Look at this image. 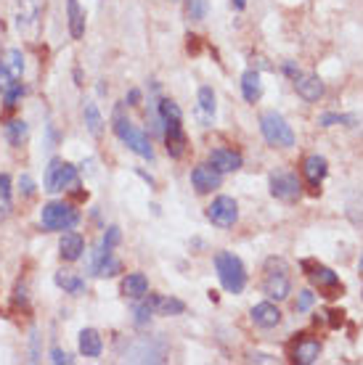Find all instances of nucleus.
Listing matches in <instances>:
<instances>
[{
    "label": "nucleus",
    "mask_w": 363,
    "mask_h": 365,
    "mask_svg": "<svg viewBox=\"0 0 363 365\" xmlns=\"http://www.w3.org/2000/svg\"><path fill=\"white\" fill-rule=\"evenodd\" d=\"M215 270L229 294H242L247 286V270H244V262L233 251H217Z\"/></svg>",
    "instance_id": "obj_1"
},
{
    "label": "nucleus",
    "mask_w": 363,
    "mask_h": 365,
    "mask_svg": "<svg viewBox=\"0 0 363 365\" xmlns=\"http://www.w3.org/2000/svg\"><path fill=\"white\" fill-rule=\"evenodd\" d=\"M292 291V281H289V265L281 257H270L265 262V278H263V294L268 300L281 302L289 297Z\"/></svg>",
    "instance_id": "obj_2"
},
{
    "label": "nucleus",
    "mask_w": 363,
    "mask_h": 365,
    "mask_svg": "<svg viewBox=\"0 0 363 365\" xmlns=\"http://www.w3.org/2000/svg\"><path fill=\"white\" fill-rule=\"evenodd\" d=\"M114 132H117V138L120 141H125L128 143V148L133 151V154H138V157L144 159H154V148H151V141H148L146 132L135 130L133 122L122 114V104L114 109Z\"/></svg>",
    "instance_id": "obj_3"
},
{
    "label": "nucleus",
    "mask_w": 363,
    "mask_h": 365,
    "mask_svg": "<svg viewBox=\"0 0 363 365\" xmlns=\"http://www.w3.org/2000/svg\"><path fill=\"white\" fill-rule=\"evenodd\" d=\"M260 132L270 146H279V148H292L297 143L292 125L279 111H263L260 114Z\"/></svg>",
    "instance_id": "obj_4"
},
{
    "label": "nucleus",
    "mask_w": 363,
    "mask_h": 365,
    "mask_svg": "<svg viewBox=\"0 0 363 365\" xmlns=\"http://www.w3.org/2000/svg\"><path fill=\"white\" fill-rule=\"evenodd\" d=\"M77 222H80V212L64 201H51L40 212V225L45 231H72Z\"/></svg>",
    "instance_id": "obj_5"
},
{
    "label": "nucleus",
    "mask_w": 363,
    "mask_h": 365,
    "mask_svg": "<svg viewBox=\"0 0 363 365\" xmlns=\"http://www.w3.org/2000/svg\"><path fill=\"white\" fill-rule=\"evenodd\" d=\"M75 188H80L75 164H69L64 159H51V164L45 170V191L59 194V191H75Z\"/></svg>",
    "instance_id": "obj_6"
},
{
    "label": "nucleus",
    "mask_w": 363,
    "mask_h": 365,
    "mask_svg": "<svg viewBox=\"0 0 363 365\" xmlns=\"http://www.w3.org/2000/svg\"><path fill=\"white\" fill-rule=\"evenodd\" d=\"M270 196L279 199V201H297L302 196V182L297 178L295 172L289 170H276L270 172Z\"/></svg>",
    "instance_id": "obj_7"
},
{
    "label": "nucleus",
    "mask_w": 363,
    "mask_h": 365,
    "mask_svg": "<svg viewBox=\"0 0 363 365\" xmlns=\"http://www.w3.org/2000/svg\"><path fill=\"white\" fill-rule=\"evenodd\" d=\"M207 220L217 228H233L239 220V204L231 196H217L215 201L207 207Z\"/></svg>",
    "instance_id": "obj_8"
},
{
    "label": "nucleus",
    "mask_w": 363,
    "mask_h": 365,
    "mask_svg": "<svg viewBox=\"0 0 363 365\" xmlns=\"http://www.w3.org/2000/svg\"><path fill=\"white\" fill-rule=\"evenodd\" d=\"M220 182H223V172L215 170L210 162L207 164H196L191 170V185L196 188V194H210V191L220 188Z\"/></svg>",
    "instance_id": "obj_9"
},
{
    "label": "nucleus",
    "mask_w": 363,
    "mask_h": 365,
    "mask_svg": "<svg viewBox=\"0 0 363 365\" xmlns=\"http://www.w3.org/2000/svg\"><path fill=\"white\" fill-rule=\"evenodd\" d=\"M302 175H305L310 188H313V194H318V191H321V182L326 180V175H329V162H326V157H321V154L305 157V162H302Z\"/></svg>",
    "instance_id": "obj_10"
},
{
    "label": "nucleus",
    "mask_w": 363,
    "mask_h": 365,
    "mask_svg": "<svg viewBox=\"0 0 363 365\" xmlns=\"http://www.w3.org/2000/svg\"><path fill=\"white\" fill-rule=\"evenodd\" d=\"M305 267H310V262H302ZM310 281L318 288L326 291V297H337V291H342V284H339V275L332 270V267H323V265H313L310 267Z\"/></svg>",
    "instance_id": "obj_11"
},
{
    "label": "nucleus",
    "mask_w": 363,
    "mask_h": 365,
    "mask_svg": "<svg viewBox=\"0 0 363 365\" xmlns=\"http://www.w3.org/2000/svg\"><path fill=\"white\" fill-rule=\"evenodd\" d=\"M295 91L297 95L302 98V101H308V104H316V101H321L323 98V82L318 75H297L295 77Z\"/></svg>",
    "instance_id": "obj_12"
},
{
    "label": "nucleus",
    "mask_w": 363,
    "mask_h": 365,
    "mask_svg": "<svg viewBox=\"0 0 363 365\" xmlns=\"http://www.w3.org/2000/svg\"><path fill=\"white\" fill-rule=\"evenodd\" d=\"M164 143H167V154L173 159H180L186 154V132H183V122H164Z\"/></svg>",
    "instance_id": "obj_13"
},
{
    "label": "nucleus",
    "mask_w": 363,
    "mask_h": 365,
    "mask_svg": "<svg viewBox=\"0 0 363 365\" xmlns=\"http://www.w3.org/2000/svg\"><path fill=\"white\" fill-rule=\"evenodd\" d=\"M210 164L226 175V172L242 170L244 159H242V154L233 151V148H213V151H210Z\"/></svg>",
    "instance_id": "obj_14"
},
{
    "label": "nucleus",
    "mask_w": 363,
    "mask_h": 365,
    "mask_svg": "<svg viewBox=\"0 0 363 365\" xmlns=\"http://www.w3.org/2000/svg\"><path fill=\"white\" fill-rule=\"evenodd\" d=\"M252 323L257 328H276L281 323V310L273 304V302H260L252 307Z\"/></svg>",
    "instance_id": "obj_15"
},
{
    "label": "nucleus",
    "mask_w": 363,
    "mask_h": 365,
    "mask_svg": "<svg viewBox=\"0 0 363 365\" xmlns=\"http://www.w3.org/2000/svg\"><path fill=\"white\" fill-rule=\"evenodd\" d=\"M318 357H321V341L310 339V336L300 339L295 344V350H292V360L297 365H313L318 363Z\"/></svg>",
    "instance_id": "obj_16"
},
{
    "label": "nucleus",
    "mask_w": 363,
    "mask_h": 365,
    "mask_svg": "<svg viewBox=\"0 0 363 365\" xmlns=\"http://www.w3.org/2000/svg\"><path fill=\"white\" fill-rule=\"evenodd\" d=\"M43 6L45 0H19V13H16V24L19 29H29L40 22Z\"/></svg>",
    "instance_id": "obj_17"
},
{
    "label": "nucleus",
    "mask_w": 363,
    "mask_h": 365,
    "mask_svg": "<svg viewBox=\"0 0 363 365\" xmlns=\"http://www.w3.org/2000/svg\"><path fill=\"white\" fill-rule=\"evenodd\" d=\"M82 251H85V238H82L80 233L61 235V241H59V254H61V260L77 262L82 257Z\"/></svg>",
    "instance_id": "obj_18"
},
{
    "label": "nucleus",
    "mask_w": 363,
    "mask_h": 365,
    "mask_svg": "<svg viewBox=\"0 0 363 365\" xmlns=\"http://www.w3.org/2000/svg\"><path fill=\"white\" fill-rule=\"evenodd\" d=\"M196 117L202 119V125H213L215 119V93L210 85H202L199 88V95H196Z\"/></svg>",
    "instance_id": "obj_19"
},
{
    "label": "nucleus",
    "mask_w": 363,
    "mask_h": 365,
    "mask_svg": "<svg viewBox=\"0 0 363 365\" xmlns=\"http://www.w3.org/2000/svg\"><path fill=\"white\" fill-rule=\"evenodd\" d=\"M242 93H244V101H249V104H257V101H260L263 82H260V72H257V69H247L242 75Z\"/></svg>",
    "instance_id": "obj_20"
},
{
    "label": "nucleus",
    "mask_w": 363,
    "mask_h": 365,
    "mask_svg": "<svg viewBox=\"0 0 363 365\" xmlns=\"http://www.w3.org/2000/svg\"><path fill=\"white\" fill-rule=\"evenodd\" d=\"M122 294L130 300H144L148 294V278L144 273H130L122 281Z\"/></svg>",
    "instance_id": "obj_21"
},
{
    "label": "nucleus",
    "mask_w": 363,
    "mask_h": 365,
    "mask_svg": "<svg viewBox=\"0 0 363 365\" xmlns=\"http://www.w3.org/2000/svg\"><path fill=\"white\" fill-rule=\"evenodd\" d=\"M104 350V339H101V334L95 331V328H82L80 331V352L85 357H98Z\"/></svg>",
    "instance_id": "obj_22"
},
{
    "label": "nucleus",
    "mask_w": 363,
    "mask_h": 365,
    "mask_svg": "<svg viewBox=\"0 0 363 365\" xmlns=\"http://www.w3.org/2000/svg\"><path fill=\"white\" fill-rule=\"evenodd\" d=\"M67 16H69V35L75 40H82V35H85V13H82L77 0H67Z\"/></svg>",
    "instance_id": "obj_23"
},
{
    "label": "nucleus",
    "mask_w": 363,
    "mask_h": 365,
    "mask_svg": "<svg viewBox=\"0 0 363 365\" xmlns=\"http://www.w3.org/2000/svg\"><path fill=\"white\" fill-rule=\"evenodd\" d=\"M151 310L154 315H183L186 310V304L180 300H175V297H151Z\"/></svg>",
    "instance_id": "obj_24"
},
{
    "label": "nucleus",
    "mask_w": 363,
    "mask_h": 365,
    "mask_svg": "<svg viewBox=\"0 0 363 365\" xmlns=\"http://www.w3.org/2000/svg\"><path fill=\"white\" fill-rule=\"evenodd\" d=\"M82 114H85V127L91 130V135H93V138H101V135H104V117H101L98 106H95L93 101H85Z\"/></svg>",
    "instance_id": "obj_25"
},
{
    "label": "nucleus",
    "mask_w": 363,
    "mask_h": 365,
    "mask_svg": "<svg viewBox=\"0 0 363 365\" xmlns=\"http://www.w3.org/2000/svg\"><path fill=\"white\" fill-rule=\"evenodd\" d=\"M0 66L11 75V77L22 79V75H24V56H22V51H16V48H11V51L3 53V59H0Z\"/></svg>",
    "instance_id": "obj_26"
},
{
    "label": "nucleus",
    "mask_w": 363,
    "mask_h": 365,
    "mask_svg": "<svg viewBox=\"0 0 363 365\" xmlns=\"http://www.w3.org/2000/svg\"><path fill=\"white\" fill-rule=\"evenodd\" d=\"M56 286H61L64 291H67V294H75V297L85 294V281H82L80 275L69 273V270L56 273Z\"/></svg>",
    "instance_id": "obj_27"
},
{
    "label": "nucleus",
    "mask_w": 363,
    "mask_h": 365,
    "mask_svg": "<svg viewBox=\"0 0 363 365\" xmlns=\"http://www.w3.org/2000/svg\"><path fill=\"white\" fill-rule=\"evenodd\" d=\"M160 119L162 125L164 122H183V111H180V106L175 104V101L164 98V101H160Z\"/></svg>",
    "instance_id": "obj_28"
},
{
    "label": "nucleus",
    "mask_w": 363,
    "mask_h": 365,
    "mask_svg": "<svg viewBox=\"0 0 363 365\" xmlns=\"http://www.w3.org/2000/svg\"><path fill=\"white\" fill-rule=\"evenodd\" d=\"M6 135H8V143H11V146H22V143H24V138H27V122H22V119L8 122Z\"/></svg>",
    "instance_id": "obj_29"
},
{
    "label": "nucleus",
    "mask_w": 363,
    "mask_h": 365,
    "mask_svg": "<svg viewBox=\"0 0 363 365\" xmlns=\"http://www.w3.org/2000/svg\"><path fill=\"white\" fill-rule=\"evenodd\" d=\"M186 13L191 22H202L207 16V0H186Z\"/></svg>",
    "instance_id": "obj_30"
},
{
    "label": "nucleus",
    "mask_w": 363,
    "mask_h": 365,
    "mask_svg": "<svg viewBox=\"0 0 363 365\" xmlns=\"http://www.w3.org/2000/svg\"><path fill=\"white\" fill-rule=\"evenodd\" d=\"M154 315V310H151V297H148L146 302H141L138 307H135V326L144 328L148 323V318Z\"/></svg>",
    "instance_id": "obj_31"
},
{
    "label": "nucleus",
    "mask_w": 363,
    "mask_h": 365,
    "mask_svg": "<svg viewBox=\"0 0 363 365\" xmlns=\"http://www.w3.org/2000/svg\"><path fill=\"white\" fill-rule=\"evenodd\" d=\"M355 117H345V114H321L318 117V125L321 127H334V125H353Z\"/></svg>",
    "instance_id": "obj_32"
},
{
    "label": "nucleus",
    "mask_w": 363,
    "mask_h": 365,
    "mask_svg": "<svg viewBox=\"0 0 363 365\" xmlns=\"http://www.w3.org/2000/svg\"><path fill=\"white\" fill-rule=\"evenodd\" d=\"M348 217L355 222L358 228H361V233H363V199H353V201H350L348 204Z\"/></svg>",
    "instance_id": "obj_33"
},
{
    "label": "nucleus",
    "mask_w": 363,
    "mask_h": 365,
    "mask_svg": "<svg viewBox=\"0 0 363 365\" xmlns=\"http://www.w3.org/2000/svg\"><path fill=\"white\" fill-rule=\"evenodd\" d=\"M313 302H316V294H313L310 288H305V291H300V297H297L295 310L297 313H308L310 307H313Z\"/></svg>",
    "instance_id": "obj_34"
},
{
    "label": "nucleus",
    "mask_w": 363,
    "mask_h": 365,
    "mask_svg": "<svg viewBox=\"0 0 363 365\" xmlns=\"http://www.w3.org/2000/svg\"><path fill=\"white\" fill-rule=\"evenodd\" d=\"M120 238H122L120 228H117V225H111V228H107V235H104V241H101V247L109 249V251H111V249H114V247H117V244H120Z\"/></svg>",
    "instance_id": "obj_35"
},
{
    "label": "nucleus",
    "mask_w": 363,
    "mask_h": 365,
    "mask_svg": "<svg viewBox=\"0 0 363 365\" xmlns=\"http://www.w3.org/2000/svg\"><path fill=\"white\" fill-rule=\"evenodd\" d=\"M19 188H22L24 196H35V180H32L29 175H22V178H19Z\"/></svg>",
    "instance_id": "obj_36"
},
{
    "label": "nucleus",
    "mask_w": 363,
    "mask_h": 365,
    "mask_svg": "<svg viewBox=\"0 0 363 365\" xmlns=\"http://www.w3.org/2000/svg\"><path fill=\"white\" fill-rule=\"evenodd\" d=\"M8 212H11V196L0 194V220H6Z\"/></svg>",
    "instance_id": "obj_37"
},
{
    "label": "nucleus",
    "mask_w": 363,
    "mask_h": 365,
    "mask_svg": "<svg viewBox=\"0 0 363 365\" xmlns=\"http://www.w3.org/2000/svg\"><path fill=\"white\" fill-rule=\"evenodd\" d=\"M51 360H54L56 365H61V363H64V365H69V363H72V357H69L67 352H61L59 347H56L54 352H51Z\"/></svg>",
    "instance_id": "obj_38"
},
{
    "label": "nucleus",
    "mask_w": 363,
    "mask_h": 365,
    "mask_svg": "<svg viewBox=\"0 0 363 365\" xmlns=\"http://www.w3.org/2000/svg\"><path fill=\"white\" fill-rule=\"evenodd\" d=\"M0 194H6V196H11V178L3 172L0 175Z\"/></svg>",
    "instance_id": "obj_39"
},
{
    "label": "nucleus",
    "mask_w": 363,
    "mask_h": 365,
    "mask_svg": "<svg viewBox=\"0 0 363 365\" xmlns=\"http://www.w3.org/2000/svg\"><path fill=\"white\" fill-rule=\"evenodd\" d=\"M284 72H286V75H289L292 79H295L297 75H300V69H297V66L292 64V61H286V64H284Z\"/></svg>",
    "instance_id": "obj_40"
},
{
    "label": "nucleus",
    "mask_w": 363,
    "mask_h": 365,
    "mask_svg": "<svg viewBox=\"0 0 363 365\" xmlns=\"http://www.w3.org/2000/svg\"><path fill=\"white\" fill-rule=\"evenodd\" d=\"M249 360H252V363H273V357H270V355H249Z\"/></svg>",
    "instance_id": "obj_41"
},
{
    "label": "nucleus",
    "mask_w": 363,
    "mask_h": 365,
    "mask_svg": "<svg viewBox=\"0 0 363 365\" xmlns=\"http://www.w3.org/2000/svg\"><path fill=\"white\" fill-rule=\"evenodd\" d=\"M329 315H332V326H339L342 323V313H337V310H329Z\"/></svg>",
    "instance_id": "obj_42"
},
{
    "label": "nucleus",
    "mask_w": 363,
    "mask_h": 365,
    "mask_svg": "<svg viewBox=\"0 0 363 365\" xmlns=\"http://www.w3.org/2000/svg\"><path fill=\"white\" fill-rule=\"evenodd\" d=\"M138 98H141V93H138V91L128 93V104H138Z\"/></svg>",
    "instance_id": "obj_43"
},
{
    "label": "nucleus",
    "mask_w": 363,
    "mask_h": 365,
    "mask_svg": "<svg viewBox=\"0 0 363 365\" xmlns=\"http://www.w3.org/2000/svg\"><path fill=\"white\" fill-rule=\"evenodd\" d=\"M233 8H236V11H244V8H247V0H233Z\"/></svg>",
    "instance_id": "obj_44"
},
{
    "label": "nucleus",
    "mask_w": 363,
    "mask_h": 365,
    "mask_svg": "<svg viewBox=\"0 0 363 365\" xmlns=\"http://www.w3.org/2000/svg\"><path fill=\"white\" fill-rule=\"evenodd\" d=\"M358 270L363 273V257H361V262H358Z\"/></svg>",
    "instance_id": "obj_45"
}]
</instances>
